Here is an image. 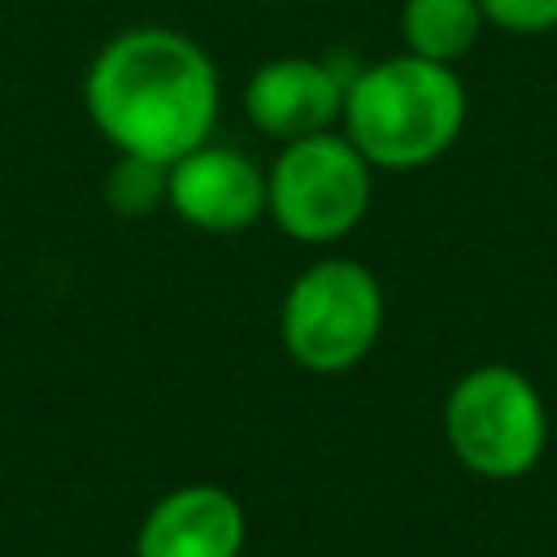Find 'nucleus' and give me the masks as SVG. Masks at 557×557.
<instances>
[{"instance_id": "1", "label": "nucleus", "mask_w": 557, "mask_h": 557, "mask_svg": "<svg viewBox=\"0 0 557 557\" xmlns=\"http://www.w3.org/2000/svg\"><path fill=\"white\" fill-rule=\"evenodd\" d=\"M83 104L113 152L174 165L191 148L209 144L222 83L213 57L191 35L135 26L91 57Z\"/></svg>"}, {"instance_id": "2", "label": "nucleus", "mask_w": 557, "mask_h": 557, "mask_svg": "<svg viewBox=\"0 0 557 557\" xmlns=\"http://www.w3.org/2000/svg\"><path fill=\"white\" fill-rule=\"evenodd\" d=\"M466 126V87L453 65L400 52L361 65L344 87L339 131L374 170H422Z\"/></svg>"}, {"instance_id": "3", "label": "nucleus", "mask_w": 557, "mask_h": 557, "mask_svg": "<svg viewBox=\"0 0 557 557\" xmlns=\"http://www.w3.org/2000/svg\"><path fill=\"white\" fill-rule=\"evenodd\" d=\"M383 331V287L352 257L309 261L278 300V339L305 374H348Z\"/></svg>"}, {"instance_id": "4", "label": "nucleus", "mask_w": 557, "mask_h": 557, "mask_svg": "<svg viewBox=\"0 0 557 557\" xmlns=\"http://www.w3.org/2000/svg\"><path fill=\"white\" fill-rule=\"evenodd\" d=\"M444 440L453 457L492 483L535 470L548 444V413L535 383L500 361L466 370L444 396Z\"/></svg>"}, {"instance_id": "5", "label": "nucleus", "mask_w": 557, "mask_h": 557, "mask_svg": "<svg viewBox=\"0 0 557 557\" xmlns=\"http://www.w3.org/2000/svg\"><path fill=\"white\" fill-rule=\"evenodd\" d=\"M374 165L344 131H322L283 144L265 170V218L296 244H339L370 209Z\"/></svg>"}, {"instance_id": "6", "label": "nucleus", "mask_w": 557, "mask_h": 557, "mask_svg": "<svg viewBox=\"0 0 557 557\" xmlns=\"http://www.w3.org/2000/svg\"><path fill=\"white\" fill-rule=\"evenodd\" d=\"M165 205L200 235H235L265 218V170L239 148L200 144L170 165Z\"/></svg>"}, {"instance_id": "7", "label": "nucleus", "mask_w": 557, "mask_h": 557, "mask_svg": "<svg viewBox=\"0 0 557 557\" xmlns=\"http://www.w3.org/2000/svg\"><path fill=\"white\" fill-rule=\"evenodd\" d=\"M348 78L352 74H339L326 57H274L252 70L244 87V113L278 144L322 135L339 126Z\"/></svg>"}, {"instance_id": "8", "label": "nucleus", "mask_w": 557, "mask_h": 557, "mask_svg": "<svg viewBox=\"0 0 557 557\" xmlns=\"http://www.w3.org/2000/svg\"><path fill=\"white\" fill-rule=\"evenodd\" d=\"M248 518L235 492L183 483L157 496L135 531V557H239Z\"/></svg>"}, {"instance_id": "9", "label": "nucleus", "mask_w": 557, "mask_h": 557, "mask_svg": "<svg viewBox=\"0 0 557 557\" xmlns=\"http://www.w3.org/2000/svg\"><path fill=\"white\" fill-rule=\"evenodd\" d=\"M483 9L479 0H405L400 4V39L405 52L440 61V65H457L479 30H483Z\"/></svg>"}, {"instance_id": "10", "label": "nucleus", "mask_w": 557, "mask_h": 557, "mask_svg": "<svg viewBox=\"0 0 557 557\" xmlns=\"http://www.w3.org/2000/svg\"><path fill=\"white\" fill-rule=\"evenodd\" d=\"M165 178H170V165L148 161V157L117 152V161L104 170L100 196H104V205H109L113 213H122V218H144V213H152L157 205H165Z\"/></svg>"}, {"instance_id": "11", "label": "nucleus", "mask_w": 557, "mask_h": 557, "mask_svg": "<svg viewBox=\"0 0 557 557\" xmlns=\"http://www.w3.org/2000/svg\"><path fill=\"white\" fill-rule=\"evenodd\" d=\"M483 22L513 35H544L557 26V0H479Z\"/></svg>"}]
</instances>
